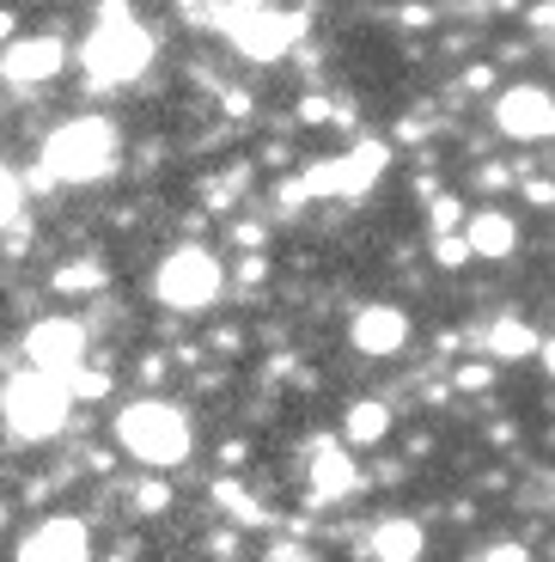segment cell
<instances>
[{
    "label": "cell",
    "mask_w": 555,
    "mask_h": 562,
    "mask_svg": "<svg viewBox=\"0 0 555 562\" xmlns=\"http://www.w3.org/2000/svg\"><path fill=\"white\" fill-rule=\"evenodd\" d=\"M73 416V385L68 373H49V367H25L0 385V422L7 435L37 447V440H56Z\"/></svg>",
    "instance_id": "6da1fadb"
},
{
    "label": "cell",
    "mask_w": 555,
    "mask_h": 562,
    "mask_svg": "<svg viewBox=\"0 0 555 562\" xmlns=\"http://www.w3.org/2000/svg\"><path fill=\"white\" fill-rule=\"evenodd\" d=\"M116 447L135 464H147V471H171L195 447L190 409L166 404V397H135L128 409H116Z\"/></svg>",
    "instance_id": "7a4b0ae2"
},
{
    "label": "cell",
    "mask_w": 555,
    "mask_h": 562,
    "mask_svg": "<svg viewBox=\"0 0 555 562\" xmlns=\"http://www.w3.org/2000/svg\"><path fill=\"white\" fill-rule=\"evenodd\" d=\"M80 68L92 86H128L154 68V31L140 25L128 7H104V19L92 25V37L80 43Z\"/></svg>",
    "instance_id": "3957f363"
},
{
    "label": "cell",
    "mask_w": 555,
    "mask_h": 562,
    "mask_svg": "<svg viewBox=\"0 0 555 562\" xmlns=\"http://www.w3.org/2000/svg\"><path fill=\"white\" fill-rule=\"evenodd\" d=\"M43 171L49 183H98L116 171V123L104 116H68L43 140Z\"/></svg>",
    "instance_id": "277c9868"
},
{
    "label": "cell",
    "mask_w": 555,
    "mask_h": 562,
    "mask_svg": "<svg viewBox=\"0 0 555 562\" xmlns=\"http://www.w3.org/2000/svg\"><path fill=\"white\" fill-rule=\"evenodd\" d=\"M226 288V269L214 251H202V245H178V251H166V263L154 269V294L159 306L171 312H202L214 306Z\"/></svg>",
    "instance_id": "5b68a950"
},
{
    "label": "cell",
    "mask_w": 555,
    "mask_h": 562,
    "mask_svg": "<svg viewBox=\"0 0 555 562\" xmlns=\"http://www.w3.org/2000/svg\"><path fill=\"white\" fill-rule=\"evenodd\" d=\"M385 166H390V147H385V140H354L348 154L312 159L299 178H306L312 196H342V202H354V196H366V190L385 178Z\"/></svg>",
    "instance_id": "8992f818"
},
{
    "label": "cell",
    "mask_w": 555,
    "mask_h": 562,
    "mask_svg": "<svg viewBox=\"0 0 555 562\" xmlns=\"http://www.w3.org/2000/svg\"><path fill=\"white\" fill-rule=\"evenodd\" d=\"M226 37H233V49L245 61H281L293 43L306 37V13H293V7H250Z\"/></svg>",
    "instance_id": "52a82bcc"
},
{
    "label": "cell",
    "mask_w": 555,
    "mask_h": 562,
    "mask_svg": "<svg viewBox=\"0 0 555 562\" xmlns=\"http://www.w3.org/2000/svg\"><path fill=\"white\" fill-rule=\"evenodd\" d=\"M488 116H495V128L507 140H525V147H531V140H555V92H550V86H531V80L525 86H507Z\"/></svg>",
    "instance_id": "ba28073f"
},
{
    "label": "cell",
    "mask_w": 555,
    "mask_h": 562,
    "mask_svg": "<svg viewBox=\"0 0 555 562\" xmlns=\"http://www.w3.org/2000/svg\"><path fill=\"white\" fill-rule=\"evenodd\" d=\"M348 342L366 355V361H390V355L409 349V312L390 306V300H373L348 318Z\"/></svg>",
    "instance_id": "9c48e42d"
},
{
    "label": "cell",
    "mask_w": 555,
    "mask_h": 562,
    "mask_svg": "<svg viewBox=\"0 0 555 562\" xmlns=\"http://www.w3.org/2000/svg\"><path fill=\"white\" fill-rule=\"evenodd\" d=\"M13 562H92V532H86V520H73V514H49L43 526H31V532L19 538Z\"/></svg>",
    "instance_id": "30bf717a"
},
{
    "label": "cell",
    "mask_w": 555,
    "mask_h": 562,
    "mask_svg": "<svg viewBox=\"0 0 555 562\" xmlns=\"http://www.w3.org/2000/svg\"><path fill=\"white\" fill-rule=\"evenodd\" d=\"M25 361L49 373H73L86 361V324L80 318H37L25 330Z\"/></svg>",
    "instance_id": "8fae6325"
},
{
    "label": "cell",
    "mask_w": 555,
    "mask_h": 562,
    "mask_svg": "<svg viewBox=\"0 0 555 562\" xmlns=\"http://www.w3.org/2000/svg\"><path fill=\"white\" fill-rule=\"evenodd\" d=\"M68 68V43L61 37H13L0 49V80L7 86H49Z\"/></svg>",
    "instance_id": "7c38bea8"
},
{
    "label": "cell",
    "mask_w": 555,
    "mask_h": 562,
    "mask_svg": "<svg viewBox=\"0 0 555 562\" xmlns=\"http://www.w3.org/2000/svg\"><path fill=\"white\" fill-rule=\"evenodd\" d=\"M312 507H336L348 502V495L361 490V464L348 459V447H330V440H318L312 447Z\"/></svg>",
    "instance_id": "4fadbf2b"
},
{
    "label": "cell",
    "mask_w": 555,
    "mask_h": 562,
    "mask_svg": "<svg viewBox=\"0 0 555 562\" xmlns=\"http://www.w3.org/2000/svg\"><path fill=\"white\" fill-rule=\"evenodd\" d=\"M421 557H428V526L409 520V514H385L366 532V562H421Z\"/></svg>",
    "instance_id": "5bb4252c"
},
{
    "label": "cell",
    "mask_w": 555,
    "mask_h": 562,
    "mask_svg": "<svg viewBox=\"0 0 555 562\" xmlns=\"http://www.w3.org/2000/svg\"><path fill=\"white\" fill-rule=\"evenodd\" d=\"M464 239H471V251L483 257V263H507V257L519 251V221L507 209H476L471 221H464Z\"/></svg>",
    "instance_id": "9a60e30c"
},
{
    "label": "cell",
    "mask_w": 555,
    "mask_h": 562,
    "mask_svg": "<svg viewBox=\"0 0 555 562\" xmlns=\"http://www.w3.org/2000/svg\"><path fill=\"white\" fill-rule=\"evenodd\" d=\"M537 330H531L525 312H495L483 330V355L488 361H537Z\"/></svg>",
    "instance_id": "2e32d148"
},
{
    "label": "cell",
    "mask_w": 555,
    "mask_h": 562,
    "mask_svg": "<svg viewBox=\"0 0 555 562\" xmlns=\"http://www.w3.org/2000/svg\"><path fill=\"white\" fill-rule=\"evenodd\" d=\"M385 435H390V404H378V397L348 404V416H342V440H348V447H378Z\"/></svg>",
    "instance_id": "e0dca14e"
},
{
    "label": "cell",
    "mask_w": 555,
    "mask_h": 562,
    "mask_svg": "<svg viewBox=\"0 0 555 562\" xmlns=\"http://www.w3.org/2000/svg\"><path fill=\"white\" fill-rule=\"evenodd\" d=\"M111 281V269L98 263V257H73V263L56 269V294H98Z\"/></svg>",
    "instance_id": "ac0fdd59"
},
{
    "label": "cell",
    "mask_w": 555,
    "mask_h": 562,
    "mask_svg": "<svg viewBox=\"0 0 555 562\" xmlns=\"http://www.w3.org/2000/svg\"><path fill=\"white\" fill-rule=\"evenodd\" d=\"M214 507H220V514H233L238 526H263V520H269V514L257 507V495H250L245 483H214Z\"/></svg>",
    "instance_id": "d6986e66"
},
{
    "label": "cell",
    "mask_w": 555,
    "mask_h": 562,
    "mask_svg": "<svg viewBox=\"0 0 555 562\" xmlns=\"http://www.w3.org/2000/svg\"><path fill=\"white\" fill-rule=\"evenodd\" d=\"M464 221H471V214H464L458 196H433L428 202V233L433 239H440V233H464Z\"/></svg>",
    "instance_id": "ffe728a7"
},
{
    "label": "cell",
    "mask_w": 555,
    "mask_h": 562,
    "mask_svg": "<svg viewBox=\"0 0 555 562\" xmlns=\"http://www.w3.org/2000/svg\"><path fill=\"white\" fill-rule=\"evenodd\" d=\"M433 263H440V269H464V263H476V251H471L464 233H440V239H433Z\"/></svg>",
    "instance_id": "44dd1931"
},
{
    "label": "cell",
    "mask_w": 555,
    "mask_h": 562,
    "mask_svg": "<svg viewBox=\"0 0 555 562\" xmlns=\"http://www.w3.org/2000/svg\"><path fill=\"white\" fill-rule=\"evenodd\" d=\"M19 209H25V183L0 166V233H7V226H19Z\"/></svg>",
    "instance_id": "7402d4cb"
},
{
    "label": "cell",
    "mask_w": 555,
    "mask_h": 562,
    "mask_svg": "<svg viewBox=\"0 0 555 562\" xmlns=\"http://www.w3.org/2000/svg\"><path fill=\"white\" fill-rule=\"evenodd\" d=\"M68 385H73V397H86V404H92V397H104V392H111V373H104V367H73V373H68Z\"/></svg>",
    "instance_id": "603a6c76"
},
{
    "label": "cell",
    "mask_w": 555,
    "mask_h": 562,
    "mask_svg": "<svg viewBox=\"0 0 555 562\" xmlns=\"http://www.w3.org/2000/svg\"><path fill=\"white\" fill-rule=\"evenodd\" d=\"M488 380H495V361H464L458 367V392H488Z\"/></svg>",
    "instance_id": "cb8c5ba5"
},
{
    "label": "cell",
    "mask_w": 555,
    "mask_h": 562,
    "mask_svg": "<svg viewBox=\"0 0 555 562\" xmlns=\"http://www.w3.org/2000/svg\"><path fill=\"white\" fill-rule=\"evenodd\" d=\"M166 502H171L166 483H140L135 490V514H166Z\"/></svg>",
    "instance_id": "d4e9b609"
},
{
    "label": "cell",
    "mask_w": 555,
    "mask_h": 562,
    "mask_svg": "<svg viewBox=\"0 0 555 562\" xmlns=\"http://www.w3.org/2000/svg\"><path fill=\"white\" fill-rule=\"evenodd\" d=\"M299 116H306V123H348V111H336L330 99H306V104H299Z\"/></svg>",
    "instance_id": "484cf974"
},
{
    "label": "cell",
    "mask_w": 555,
    "mask_h": 562,
    "mask_svg": "<svg viewBox=\"0 0 555 562\" xmlns=\"http://www.w3.org/2000/svg\"><path fill=\"white\" fill-rule=\"evenodd\" d=\"M269 562H318V550H306V544H275V550H269Z\"/></svg>",
    "instance_id": "4316f807"
},
{
    "label": "cell",
    "mask_w": 555,
    "mask_h": 562,
    "mask_svg": "<svg viewBox=\"0 0 555 562\" xmlns=\"http://www.w3.org/2000/svg\"><path fill=\"white\" fill-rule=\"evenodd\" d=\"M483 562H531V557H525V544H495Z\"/></svg>",
    "instance_id": "83f0119b"
},
{
    "label": "cell",
    "mask_w": 555,
    "mask_h": 562,
    "mask_svg": "<svg viewBox=\"0 0 555 562\" xmlns=\"http://www.w3.org/2000/svg\"><path fill=\"white\" fill-rule=\"evenodd\" d=\"M519 183H525V178H519ZM525 196H531V202H555V183L531 178V183H525Z\"/></svg>",
    "instance_id": "f1b7e54d"
},
{
    "label": "cell",
    "mask_w": 555,
    "mask_h": 562,
    "mask_svg": "<svg viewBox=\"0 0 555 562\" xmlns=\"http://www.w3.org/2000/svg\"><path fill=\"white\" fill-rule=\"evenodd\" d=\"M537 361H543V373L555 380V337H543V342H537Z\"/></svg>",
    "instance_id": "f546056e"
},
{
    "label": "cell",
    "mask_w": 555,
    "mask_h": 562,
    "mask_svg": "<svg viewBox=\"0 0 555 562\" xmlns=\"http://www.w3.org/2000/svg\"><path fill=\"white\" fill-rule=\"evenodd\" d=\"M0 43H13V13H0Z\"/></svg>",
    "instance_id": "4dcf8cb0"
},
{
    "label": "cell",
    "mask_w": 555,
    "mask_h": 562,
    "mask_svg": "<svg viewBox=\"0 0 555 562\" xmlns=\"http://www.w3.org/2000/svg\"><path fill=\"white\" fill-rule=\"evenodd\" d=\"M178 7H190V13H195V7H202V0H178Z\"/></svg>",
    "instance_id": "1f68e13d"
},
{
    "label": "cell",
    "mask_w": 555,
    "mask_h": 562,
    "mask_svg": "<svg viewBox=\"0 0 555 562\" xmlns=\"http://www.w3.org/2000/svg\"><path fill=\"white\" fill-rule=\"evenodd\" d=\"M0 520H7V514H0Z\"/></svg>",
    "instance_id": "d6a6232c"
}]
</instances>
